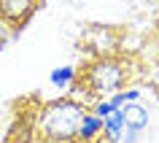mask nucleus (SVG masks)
Here are the masks:
<instances>
[{
	"label": "nucleus",
	"instance_id": "nucleus-1",
	"mask_svg": "<svg viewBox=\"0 0 159 143\" xmlns=\"http://www.w3.org/2000/svg\"><path fill=\"white\" fill-rule=\"evenodd\" d=\"M84 116L86 113L81 105H75V103H57V105L46 108V113L41 119V130L49 141H57V143L70 141V138L78 135V127L84 122Z\"/></svg>",
	"mask_w": 159,
	"mask_h": 143
},
{
	"label": "nucleus",
	"instance_id": "nucleus-2",
	"mask_svg": "<svg viewBox=\"0 0 159 143\" xmlns=\"http://www.w3.org/2000/svg\"><path fill=\"white\" fill-rule=\"evenodd\" d=\"M89 81H92L94 92H108V89H116V86L121 84V70H119V65H113V62H100V65L89 73Z\"/></svg>",
	"mask_w": 159,
	"mask_h": 143
},
{
	"label": "nucleus",
	"instance_id": "nucleus-3",
	"mask_svg": "<svg viewBox=\"0 0 159 143\" xmlns=\"http://www.w3.org/2000/svg\"><path fill=\"white\" fill-rule=\"evenodd\" d=\"M30 11H33V0H0V14L16 25L25 22Z\"/></svg>",
	"mask_w": 159,
	"mask_h": 143
},
{
	"label": "nucleus",
	"instance_id": "nucleus-4",
	"mask_svg": "<svg viewBox=\"0 0 159 143\" xmlns=\"http://www.w3.org/2000/svg\"><path fill=\"white\" fill-rule=\"evenodd\" d=\"M121 116H124V127H132V130H143V127L148 124V113H146V108L132 105V103L121 105Z\"/></svg>",
	"mask_w": 159,
	"mask_h": 143
},
{
	"label": "nucleus",
	"instance_id": "nucleus-5",
	"mask_svg": "<svg viewBox=\"0 0 159 143\" xmlns=\"http://www.w3.org/2000/svg\"><path fill=\"white\" fill-rule=\"evenodd\" d=\"M102 127H105V132H108L111 141H116L119 135H121V130H124V116H121V108H113L108 113V116L102 119Z\"/></svg>",
	"mask_w": 159,
	"mask_h": 143
},
{
	"label": "nucleus",
	"instance_id": "nucleus-6",
	"mask_svg": "<svg viewBox=\"0 0 159 143\" xmlns=\"http://www.w3.org/2000/svg\"><path fill=\"white\" fill-rule=\"evenodd\" d=\"M100 127H102V119H97L94 113H86L84 122H81V127H78V135H81L84 141H89V138H94V135L100 132Z\"/></svg>",
	"mask_w": 159,
	"mask_h": 143
},
{
	"label": "nucleus",
	"instance_id": "nucleus-7",
	"mask_svg": "<svg viewBox=\"0 0 159 143\" xmlns=\"http://www.w3.org/2000/svg\"><path fill=\"white\" fill-rule=\"evenodd\" d=\"M73 76H75V70H73V67H57V70L51 73V84L65 86V84H70V81H73Z\"/></svg>",
	"mask_w": 159,
	"mask_h": 143
},
{
	"label": "nucleus",
	"instance_id": "nucleus-8",
	"mask_svg": "<svg viewBox=\"0 0 159 143\" xmlns=\"http://www.w3.org/2000/svg\"><path fill=\"white\" fill-rule=\"evenodd\" d=\"M138 97H140V92H119L116 97H113V100H111V105H113V108H121V105H127V103H135L138 100Z\"/></svg>",
	"mask_w": 159,
	"mask_h": 143
},
{
	"label": "nucleus",
	"instance_id": "nucleus-9",
	"mask_svg": "<svg viewBox=\"0 0 159 143\" xmlns=\"http://www.w3.org/2000/svg\"><path fill=\"white\" fill-rule=\"evenodd\" d=\"M111 111H113V105H111V103H100V105L94 108V116H97V119H105Z\"/></svg>",
	"mask_w": 159,
	"mask_h": 143
},
{
	"label": "nucleus",
	"instance_id": "nucleus-10",
	"mask_svg": "<svg viewBox=\"0 0 159 143\" xmlns=\"http://www.w3.org/2000/svg\"><path fill=\"white\" fill-rule=\"evenodd\" d=\"M8 143H16V141H8Z\"/></svg>",
	"mask_w": 159,
	"mask_h": 143
}]
</instances>
